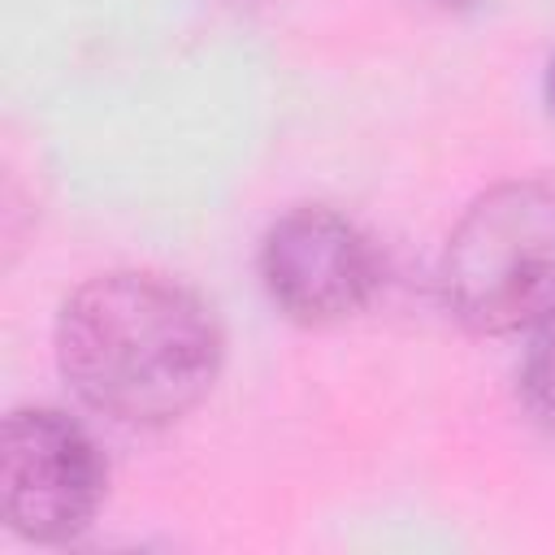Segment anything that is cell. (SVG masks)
<instances>
[{
    "mask_svg": "<svg viewBox=\"0 0 555 555\" xmlns=\"http://www.w3.org/2000/svg\"><path fill=\"white\" fill-rule=\"evenodd\" d=\"M69 386L113 421L165 425L191 412L221 369L212 308L173 278L117 269L82 282L56 317Z\"/></svg>",
    "mask_w": 555,
    "mask_h": 555,
    "instance_id": "cell-1",
    "label": "cell"
},
{
    "mask_svg": "<svg viewBox=\"0 0 555 555\" xmlns=\"http://www.w3.org/2000/svg\"><path fill=\"white\" fill-rule=\"evenodd\" d=\"M442 295L477 334L555 317V186L503 182L473 199L442 251Z\"/></svg>",
    "mask_w": 555,
    "mask_h": 555,
    "instance_id": "cell-2",
    "label": "cell"
},
{
    "mask_svg": "<svg viewBox=\"0 0 555 555\" xmlns=\"http://www.w3.org/2000/svg\"><path fill=\"white\" fill-rule=\"evenodd\" d=\"M104 499V460L91 434L56 408H17L0 434V507L30 542L78 538Z\"/></svg>",
    "mask_w": 555,
    "mask_h": 555,
    "instance_id": "cell-3",
    "label": "cell"
},
{
    "mask_svg": "<svg viewBox=\"0 0 555 555\" xmlns=\"http://www.w3.org/2000/svg\"><path fill=\"white\" fill-rule=\"evenodd\" d=\"M269 299L299 325H330L360 312L377 291V251L356 221L304 204L282 212L260 247Z\"/></svg>",
    "mask_w": 555,
    "mask_h": 555,
    "instance_id": "cell-4",
    "label": "cell"
},
{
    "mask_svg": "<svg viewBox=\"0 0 555 555\" xmlns=\"http://www.w3.org/2000/svg\"><path fill=\"white\" fill-rule=\"evenodd\" d=\"M520 390H525V403H529L533 421L546 434H555V317L542 325V334L533 338V347L525 356Z\"/></svg>",
    "mask_w": 555,
    "mask_h": 555,
    "instance_id": "cell-5",
    "label": "cell"
},
{
    "mask_svg": "<svg viewBox=\"0 0 555 555\" xmlns=\"http://www.w3.org/2000/svg\"><path fill=\"white\" fill-rule=\"evenodd\" d=\"M546 100H551V113H555V61H551V74H546Z\"/></svg>",
    "mask_w": 555,
    "mask_h": 555,
    "instance_id": "cell-6",
    "label": "cell"
},
{
    "mask_svg": "<svg viewBox=\"0 0 555 555\" xmlns=\"http://www.w3.org/2000/svg\"><path fill=\"white\" fill-rule=\"evenodd\" d=\"M438 4H473V0H438Z\"/></svg>",
    "mask_w": 555,
    "mask_h": 555,
    "instance_id": "cell-7",
    "label": "cell"
}]
</instances>
